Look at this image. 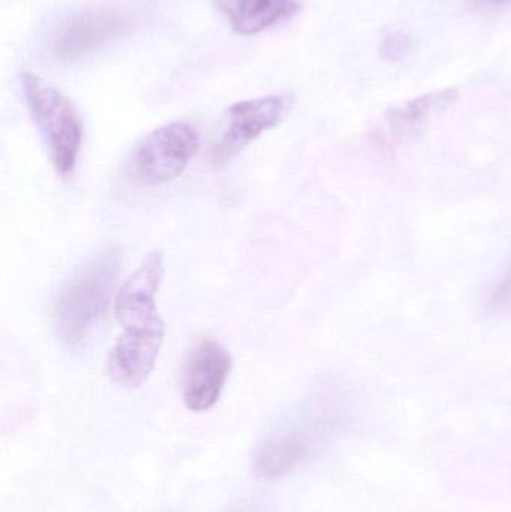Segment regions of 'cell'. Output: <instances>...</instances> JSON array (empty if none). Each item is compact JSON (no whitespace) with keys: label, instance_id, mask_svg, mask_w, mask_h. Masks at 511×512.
Wrapping results in <instances>:
<instances>
[{"label":"cell","instance_id":"obj_1","mask_svg":"<svg viewBox=\"0 0 511 512\" xmlns=\"http://www.w3.org/2000/svg\"><path fill=\"white\" fill-rule=\"evenodd\" d=\"M120 267L122 251L111 246L84 262L66 283L53 307L54 333L63 346L81 348L101 324L107 315Z\"/></svg>","mask_w":511,"mask_h":512},{"label":"cell","instance_id":"obj_2","mask_svg":"<svg viewBox=\"0 0 511 512\" xmlns=\"http://www.w3.org/2000/svg\"><path fill=\"white\" fill-rule=\"evenodd\" d=\"M21 87L30 116L44 138L57 176L69 179L83 144V120L63 93L32 72L21 74Z\"/></svg>","mask_w":511,"mask_h":512},{"label":"cell","instance_id":"obj_3","mask_svg":"<svg viewBox=\"0 0 511 512\" xmlns=\"http://www.w3.org/2000/svg\"><path fill=\"white\" fill-rule=\"evenodd\" d=\"M200 135L186 122H173L150 132L135 147L132 179L140 186H159L177 179L197 155Z\"/></svg>","mask_w":511,"mask_h":512},{"label":"cell","instance_id":"obj_4","mask_svg":"<svg viewBox=\"0 0 511 512\" xmlns=\"http://www.w3.org/2000/svg\"><path fill=\"white\" fill-rule=\"evenodd\" d=\"M164 321L123 328L107 358L111 381L126 390H137L152 375L164 345Z\"/></svg>","mask_w":511,"mask_h":512},{"label":"cell","instance_id":"obj_5","mask_svg":"<svg viewBox=\"0 0 511 512\" xmlns=\"http://www.w3.org/2000/svg\"><path fill=\"white\" fill-rule=\"evenodd\" d=\"M287 96H263L236 102L228 108L227 131L213 147L212 159L224 165L242 153L261 134L276 128L290 111Z\"/></svg>","mask_w":511,"mask_h":512},{"label":"cell","instance_id":"obj_6","mask_svg":"<svg viewBox=\"0 0 511 512\" xmlns=\"http://www.w3.org/2000/svg\"><path fill=\"white\" fill-rule=\"evenodd\" d=\"M233 369V358L218 340L204 339L186 358L182 373V397L192 412H206L221 399Z\"/></svg>","mask_w":511,"mask_h":512},{"label":"cell","instance_id":"obj_7","mask_svg":"<svg viewBox=\"0 0 511 512\" xmlns=\"http://www.w3.org/2000/svg\"><path fill=\"white\" fill-rule=\"evenodd\" d=\"M164 255L149 252L140 267L125 280L114 298V315L122 328L144 325L161 318L156 295L164 279Z\"/></svg>","mask_w":511,"mask_h":512},{"label":"cell","instance_id":"obj_8","mask_svg":"<svg viewBox=\"0 0 511 512\" xmlns=\"http://www.w3.org/2000/svg\"><path fill=\"white\" fill-rule=\"evenodd\" d=\"M311 433L299 427L273 430L252 453L255 474L267 480L285 477L305 465L315 450Z\"/></svg>","mask_w":511,"mask_h":512},{"label":"cell","instance_id":"obj_9","mask_svg":"<svg viewBox=\"0 0 511 512\" xmlns=\"http://www.w3.org/2000/svg\"><path fill=\"white\" fill-rule=\"evenodd\" d=\"M126 21L113 12H81L54 33L51 53L57 59H77L125 30Z\"/></svg>","mask_w":511,"mask_h":512},{"label":"cell","instance_id":"obj_10","mask_svg":"<svg viewBox=\"0 0 511 512\" xmlns=\"http://www.w3.org/2000/svg\"><path fill=\"white\" fill-rule=\"evenodd\" d=\"M456 89L437 90L420 98L408 101L401 107L393 108L384 117L380 138L387 144L399 143L404 138L414 137L425 131L432 117L444 113L458 101Z\"/></svg>","mask_w":511,"mask_h":512},{"label":"cell","instance_id":"obj_11","mask_svg":"<svg viewBox=\"0 0 511 512\" xmlns=\"http://www.w3.org/2000/svg\"><path fill=\"white\" fill-rule=\"evenodd\" d=\"M239 35H257L300 11L297 0H213Z\"/></svg>","mask_w":511,"mask_h":512},{"label":"cell","instance_id":"obj_12","mask_svg":"<svg viewBox=\"0 0 511 512\" xmlns=\"http://www.w3.org/2000/svg\"><path fill=\"white\" fill-rule=\"evenodd\" d=\"M411 48H413V41L411 36L402 29H390L389 33L383 36V41L380 45V56L384 60L396 62L408 56Z\"/></svg>","mask_w":511,"mask_h":512},{"label":"cell","instance_id":"obj_13","mask_svg":"<svg viewBox=\"0 0 511 512\" xmlns=\"http://www.w3.org/2000/svg\"><path fill=\"white\" fill-rule=\"evenodd\" d=\"M491 303L495 307L509 306L511 303V267L506 276L498 283L497 289L492 294Z\"/></svg>","mask_w":511,"mask_h":512},{"label":"cell","instance_id":"obj_14","mask_svg":"<svg viewBox=\"0 0 511 512\" xmlns=\"http://www.w3.org/2000/svg\"><path fill=\"white\" fill-rule=\"evenodd\" d=\"M230 512H263L260 508L255 507V505H242V507L234 508Z\"/></svg>","mask_w":511,"mask_h":512}]
</instances>
